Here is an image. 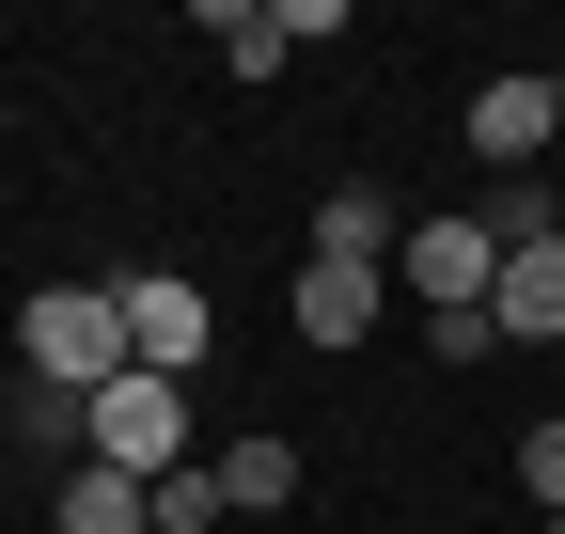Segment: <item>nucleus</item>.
Segmentation results:
<instances>
[{
    "label": "nucleus",
    "instance_id": "9",
    "mask_svg": "<svg viewBox=\"0 0 565 534\" xmlns=\"http://www.w3.org/2000/svg\"><path fill=\"white\" fill-rule=\"evenodd\" d=\"M204 32H221L236 79H282V63H299V17H282V0H204Z\"/></svg>",
    "mask_w": 565,
    "mask_h": 534
},
{
    "label": "nucleus",
    "instance_id": "2",
    "mask_svg": "<svg viewBox=\"0 0 565 534\" xmlns=\"http://www.w3.org/2000/svg\"><path fill=\"white\" fill-rule=\"evenodd\" d=\"M95 456L141 472V488L189 472V377H110V393H95Z\"/></svg>",
    "mask_w": 565,
    "mask_h": 534
},
{
    "label": "nucleus",
    "instance_id": "14",
    "mask_svg": "<svg viewBox=\"0 0 565 534\" xmlns=\"http://www.w3.org/2000/svg\"><path fill=\"white\" fill-rule=\"evenodd\" d=\"M221 519V456H189V472H158V534H204Z\"/></svg>",
    "mask_w": 565,
    "mask_h": 534
},
{
    "label": "nucleus",
    "instance_id": "13",
    "mask_svg": "<svg viewBox=\"0 0 565 534\" xmlns=\"http://www.w3.org/2000/svg\"><path fill=\"white\" fill-rule=\"evenodd\" d=\"M487 236H503V252H550V236H565L550 173H503V189H487Z\"/></svg>",
    "mask_w": 565,
    "mask_h": 534
},
{
    "label": "nucleus",
    "instance_id": "15",
    "mask_svg": "<svg viewBox=\"0 0 565 534\" xmlns=\"http://www.w3.org/2000/svg\"><path fill=\"white\" fill-rule=\"evenodd\" d=\"M519 488H534V503L565 519V425H534V440H519Z\"/></svg>",
    "mask_w": 565,
    "mask_h": 534
},
{
    "label": "nucleus",
    "instance_id": "7",
    "mask_svg": "<svg viewBox=\"0 0 565 534\" xmlns=\"http://www.w3.org/2000/svg\"><path fill=\"white\" fill-rule=\"evenodd\" d=\"M487 314H503V346H565V236L550 252H503V299H487Z\"/></svg>",
    "mask_w": 565,
    "mask_h": 534
},
{
    "label": "nucleus",
    "instance_id": "1",
    "mask_svg": "<svg viewBox=\"0 0 565 534\" xmlns=\"http://www.w3.org/2000/svg\"><path fill=\"white\" fill-rule=\"evenodd\" d=\"M17 377H63V393L141 377V346H126V284H47V299L17 314Z\"/></svg>",
    "mask_w": 565,
    "mask_h": 534
},
{
    "label": "nucleus",
    "instance_id": "5",
    "mask_svg": "<svg viewBox=\"0 0 565 534\" xmlns=\"http://www.w3.org/2000/svg\"><path fill=\"white\" fill-rule=\"evenodd\" d=\"M550 126H565L550 79H471V158H487V173H534V158H550Z\"/></svg>",
    "mask_w": 565,
    "mask_h": 534
},
{
    "label": "nucleus",
    "instance_id": "3",
    "mask_svg": "<svg viewBox=\"0 0 565 534\" xmlns=\"http://www.w3.org/2000/svg\"><path fill=\"white\" fill-rule=\"evenodd\" d=\"M393 284L424 314H471V299H503V236H487V221H408L393 236Z\"/></svg>",
    "mask_w": 565,
    "mask_h": 534
},
{
    "label": "nucleus",
    "instance_id": "17",
    "mask_svg": "<svg viewBox=\"0 0 565 534\" xmlns=\"http://www.w3.org/2000/svg\"><path fill=\"white\" fill-rule=\"evenodd\" d=\"M550 534H565V519H550Z\"/></svg>",
    "mask_w": 565,
    "mask_h": 534
},
{
    "label": "nucleus",
    "instance_id": "10",
    "mask_svg": "<svg viewBox=\"0 0 565 534\" xmlns=\"http://www.w3.org/2000/svg\"><path fill=\"white\" fill-rule=\"evenodd\" d=\"M221 503H252V519H267V503H299V440L236 425V440H221Z\"/></svg>",
    "mask_w": 565,
    "mask_h": 534
},
{
    "label": "nucleus",
    "instance_id": "8",
    "mask_svg": "<svg viewBox=\"0 0 565 534\" xmlns=\"http://www.w3.org/2000/svg\"><path fill=\"white\" fill-rule=\"evenodd\" d=\"M63 534H158V488L110 472V456H79V472H63Z\"/></svg>",
    "mask_w": 565,
    "mask_h": 534
},
{
    "label": "nucleus",
    "instance_id": "4",
    "mask_svg": "<svg viewBox=\"0 0 565 534\" xmlns=\"http://www.w3.org/2000/svg\"><path fill=\"white\" fill-rule=\"evenodd\" d=\"M126 346H141V377H204V346H221V299L173 284V267H126Z\"/></svg>",
    "mask_w": 565,
    "mask_h": 534
},
{
    "label": "nucleus",
    "instance_id": "12",
    "mask_svg": "<svg viewBox=\"0 0 565 534\" xmlns=\"http://www.w3.org/2000/svg\"><path fill=\"white\" fill-rule=\"evenodd\" d=\"M17 440H47V456H95V393H63V377H17Z\"/></svg>",
    "mask_w": 565,
    "mask_h": 534
},
{
    "label": "nucleus",
    "instance_id": "6",
    "mask_svg": "<svg viewBox=\"0 0 565 534\" xmlns=\"http://www.w3.org/2000/svg\"><path fill=\"white\" fill-rule=\"evenodd\" d=\"M377 299H393V267H299V346H362V330H377Z\"/></svg>",
    "mask_w": 565,
    "mask_h": 534
},
{
    "label": "nucleus",
    "instance_id": "16",
    "mask_svg": "<svg viewBox=\"0 0 565 534\" xmlns=\"http://www.w3.org/2000/svg\"><path fill=\"white\" fill-rule=\"evenodd\" d=\"M550 110H565V79H550Z\"/></svg>",
    "mask_w": 565,
    "mask_h": 534
},
{
    "label": "nucleus",
    "instance_id": "11",
    "mask_svg": "<svg viewBox=\"0 0 565 534\" xmlns=\"http://www.w3.org/2000/svg\"><path fill=\"white\" fill-rule=\"evenodd\" d=\"M393 236H408V221L377 205V189H330V205H315V252H330V267H393Z\"/></svg>",
    "mask_w": 565,
    "mask_h": 534
}]
</instances>
